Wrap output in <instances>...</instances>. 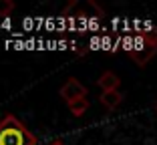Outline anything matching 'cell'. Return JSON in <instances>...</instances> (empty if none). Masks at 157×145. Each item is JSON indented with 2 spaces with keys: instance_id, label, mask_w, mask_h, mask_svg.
I'll return each mask as SVG.
<instances>
[{
  "instance_id": "obj_6",
  "label": "cell",
  "mask_w": 157,
  "mask_h": 145,
  "mask_svg": "<svg viewBox=\"0 0 157 145\" xmlns=\"http://www.w3.org/2000/svg\"><path fill=\"white\" fill-rule=\"evenodd\" d=\"M87 109H89V99H87V97L77 99L75 103H71V105H69V111L73 113L75 117H83L85 113H87Z\"/></svg>"
},
{
  "instance_id": "obj_1",
  "label": "cell",
  "mask_w": 157,
  "mask_h": 145,
  "mask_svg": "<svg viewBox=\"0 0 157 145\" xmlns=\"http://www.w3.org/2000/svg\"><path fill=\"white\" fill-rule=\"evenodd\" d=\"M129 59L137 67H145L153 56L157 55V28L151 30H141L135 34L133 44L127 48Z\"/></svg>"
},
{
  "instance_id": "obj_8",
  "label": "cell",
  "mask_w": 157,
  "mask_h": 145,
  "mask_svg": "<svg viewBox=\"0 0 157 145\" xmlns=\"http://www.w3.org/2000/svg\"><path fill=\"white\" fill-rule=\"evenodd\" d=\"M51 145H65V143H63V141H52Z\"/></svg>"
},
{
  "instance_id": "obj_5",
  "label": "cell",
  "mask_w": 157,
  "mask_h": 145,
  "mask_svg": "<svg viewBox=\"0 0 157 145\" xmlns=\"http://www.w3.org/2000/svg\"><path fill=\"white\" fill-rule=\"evenodd\" d=\"M99 103H101L105 109L113 111V109H117L121 103H123V95H121V91H107V93H101Z\"/></svg>"
},
{
  "instance_id": "obj_4",
  "label": "cell",
  "mask_w": 157,
  "mask_h": 145,
  "mask_svg": "<svg viewBox=\"0 0 157 145\" xmlns=\"http://www.w3.org/2000/svg\"><path fill=\"white\" fill-rule=\"evenodd\" d=\"M97 85L101 87L103 93H107V91H119V85H121V79L113 73V71H105L101 77H99Z\"/></svg>"
},
{
  "instance_id": "obj_3",
  "label": "cell",
  "mask_w": 157,
  "mask_h": 145,
  "mask_svg": "<svg viewBox=\"0 0 157 145\" xmlns=\"http://www.w3.org/2000/svg\"><path fill=\"white\" fill-rule=\"evenodd\" d=\"M59 95H60V99H63L67 105H71V103H75L77 99L87 97V87H85L78 79L69 77V81H67V83L59 89Z\"/></svg>"
},
{
  "instance_id": "obj_7",
  "label": "cell",
  "mask_w": 157,
  "mask_h": 145,
  "mask_svg": "<svg viewBox=\"0 0 157 145\" xmlns=\"http://www.w3.org/2000/svg\"><path fill=\"white\" fill-rule=\"evenodd\" d=\"M14 10L12 0H0V16H10Z\"/></svg>"
},
{
  "instance_id": "obj_2",
  "label": "cell",
  "mask_w": 157,
  "mask_h": 145,
  "mask_svg": "<svg viewBox=\"0 0 157 145\" xmlns=\"http://www.w3.org/2000/svg\"><path fill=\"white\" fill-rule=\"evenodd\" d=\"M0 145H36V137L28 131L20 119L6 115L0 121Z\"/></svg>"
},
{
  "instance_id": "obj_9",
  "label": "cell",
  "mask_w": 157,
  "mask_h": 145,
  "mask_svg": "<svg viewBox=\"0 0 157 145\" xmlns=\"http://www.w3.org/2000/svg\"><path fill=\"white\" fill-rule=\"evenodd\" d=\"M155 111H157V103H155Z\"/></svg>"
}]
</instances>
